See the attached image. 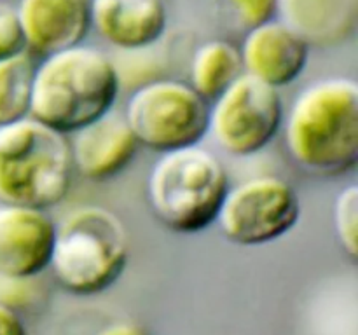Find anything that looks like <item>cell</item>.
Segmentation results:
<instances>
[{
	"mask_svg": "<svg viewBox=\"0 0 358 335\" xmlns=\"http://www.w3.org/2000/svg\"><path fill=\"white\" fill-rule=\"evenodd\" d=\"M334 229L343 250L355 258L358 255V187L350 185L338 194L334 202Z\"/></svg>",
	"mask_w": 358,
	"mask_h": 335,
	"instance_id": "obj_17",
	"label": "cell"
},
{
	"mask_svg": "<svg viewBox=\"0 0 358 335\" xmlns=\"http://www.w3.org/2000/svg\"><path fill=\"white\" fill-rule=\"evenodd\" d=\"M122 115L138 145L163 154L199 145L208 135L210 103L189 84L157 79L133 91Z\"/></svg>",
	"mask_w": 358,
	"mask_h": 335,
	"instance_id": "obj_6",
	"label": "cell"
},
{
	"mask_svg": "<svg viewBox=\"0 0 358 335\" xmlns=\"http://www.w3.org/2000/svg\"><path fill=\"white\" fill-rule=\"evenodd\" d=\"M290 159L315 177H339L358 163V84L348 77L311 82L285 121Z\"/></svg>",
	"mask_w": 358,
	"mask_h": 335,
	"instance_id": "obj_1",
	"label": "cell"
},
{
	"mask_svg": "<svg viewBox=\"0 0 358 335\" xmlns=\"http://www.w3.org/2000/svg\"><path fill=\"white\" fill-rule=\"evenodd\" d=\"M299 216L296 188L283 178L262 174L227 188L215 222L229 243L259 246L290 232Z\"/></svg>",
	"mask_w": 358,
	"mask_h": 335,
	"instance_id": "obj_7",
	"label": "cell"
},
{
	"mask_svg": "<svg viewBox=\"0 0 358 335\" xmlns=\"http://www.w3.org/2000/svg\"><path fill=\"white\" fill-rule=\"evenodd\" d=\"M276 14L308 45L334 47L355 31L358 0H276Z\"/></svg>",
	"mask_w": 358,
	"mask_h": 335,
	"instance_id": "obj_14",
	"label": "cell"
},
{
	"mask_svg": "<svg viewBox=\"0 0 358 335\" xmlns=\"http://www.w3.org/2000/svg\"><path fill=\"white\" fill-rule=\"evenodd\" d=\"M23 49L24 42L16 7L0 0V59L16 54Z\"/></svg>",
	"mask_w": 358,
	"mask_h": 335,
	"instance_id": "obj_19",
	"label": "cell"
},
{
	"mask_svg": "<svg viewBox=\"0 0 358 335\" xmlns=\"http://www.w3.org/2000/svg\"><path fill=\"white\" fill-rule=\"evenodd\" d=\"M35 56L20 51L0 59V126L30 117Z\"/></svg>",
	"mask_w": 358,
	"mask_h": 335,
	"instance_id": "obj_16",
	"label": "cell"
},
{
	"mask_svg": "<svg viewBox=\"0 0 358 335\" xmlns=\"http://www.w3.org/2000/svg\"><path fill=\"white\" fill-rule=\"evenodd\" d=\"M241 73L240 49L229 40L213 38L199 45L192 54L189 86L210 103Z\"/></svg>",
	"mask_w": 358,
	"mask_h": 335,
	"instance_id": "obj_15",
	"label": "cell"
},
{
	"mask_svg": "<svg viewBox=\"0 0 358 335\" xmlns=\"http://www.w3.org/2000/svg\"><path fill=\"white\" fill-rule=\"evenodd\" d=\"M96 335H147L138 325L135 323H126V321H117L108 327L101 328Z\"/></svg>",
	"mask_w": 358,
	"mask_h": 335,
	"instance_id": "obj_22",
	"label": "cell"
},
{
	"mask_svg": "<svg viewBox=\"0 0 358 335\" xmlns=\"http://www.w3.org/2000/svg\"><path fill=\"white\" fill-rule=\"evenodd\" d=\"M0 335H27V328L16 309L0 302Z\"/></svg>",
	"mask_w": 358,
	"mask_h": 335,
	"instance_id": "obj_21",
	"label": "cell"
},
{
	"mask_svg": "<svg viewBox=\"0 0 358 335\" xmlns=\"http://www.w3.org/2000/svg\"><path fill=\"white\" fill-rule=\"evenodd\" d=\"M24 51L35 58L77 45L90 28V0H20Z\"/></svg>",
	"mask_w": 358,
	"mask_h": 335,
	"instance_id": "obj_11",
	"label": "cell"
},
{
	"mask_svg": "<svg viewBox=\"0 0 358 335\" xmlns=\"http://www.w3.org/2000/svg\"><path fill=\"white\" fill-rule=\"evenodd\" d=\"M241 27H257L276 16V0H224Z\"/></svg>",
	"mask_w": 358,
	"mask_h": 335,
	"instance_id": "obj_18",
	"label": "cell"
},
{
	"mask_svg": "<svg viewBox=\"0 0 358 335\" xmlns=\"http://www.w3.org/2000/svg\"><path fill=\"white\" fill-rule=\"evenodd\" d=\"M229 188L222 163L199 145L161 154L147 178V201L166 229L194 234L215 223Z\"/></svg>",
	"mask_w": 358,
	"mask_h": 335,
	"instance_id": "obj_5",
	"label": "cell"
},
{
	"mask_svg": "<svg viewBox=\"0 0 358 335\" xmlns=\"http://www.w3.org/2000/svg\"><path fill=\"white\" fill-rule=\"evenodd\" d=\"M283 103L276 87L243 72L210 107L208 133L234 157L261 152L280 131Z\"/></svg>",
	"mask_w": 358,
	"mask_h": 335,
	"instance_id": "obj_8",
	"label": "cell"
},
{
	"mask_svg": "<svg viewBox=\"0 0 358 335\" xmlns=\"http://www.w3.org/2000/svg\"><path fill=\"white\" fill-rule=\"evenodd\" d=\"M90 27L114 47L140 51L166 30L163 0H90Z\"/></svg>",
	"mask_w": 358,
	"mask_h": 335,
	"instance_id": "obj_13",
	"label": "cell"
},
{
	"mask_svg": "<svg viewBox=\"0 0 358 335\" xmlns=\"http://www.w3.org/2000/svg\"><path fill=\"white\" fill-rule=\"evenodd\" d=\"M240 54L243 72L280 89L304 72L310 45L292 28L273 17L248 28Z\"/></svg>",
	"mask_w": 358,
	"mask_h": 335,
	"instance_id": "obj_10",
	"label": "cell"
},
{
	"mask_svg": "<svg viewBox=\"0 0 358 335\" xmlns=\"http://www.w3.org/2000/svg\"><path fill=\"white\" fill-rule=\"evenodd\" d=\"M72 135L69 142L72 164L90 180H107L121 173L138 149L124 115L112 110Z\"/></svg>",
	"mask_w": 358,
	"mask_h": 335,
	"instance_id": "obj_12",
	"label": "cell"
},
{
	"mask_svg": "<svg viewBox=\"0 0 358 335\" xmlns=\"http://www.w3.org/2000/svg\"><path fill=\"white\" fill-rule=\"evenodd\" d=\"M119 86L117 66L103 51L72 45L35 66L30 117L63 135L73 133L112 110Z\"/></svg>",
	"mask_w": 358,
	"mask_h": 335,
	"instance_id": "obj_2",
	"label": "cell"
},
{
	"mask_svg": "<svg viewBox=\"0 0 358 335\" xmlns=\"http://www.w3.org/2000/svg\"><path fill=\"white\" fill-rule=\"evenodd\" d=\"M31 278H9V276H0V302L6 306L16 307L27 306L30 300Z\"/></svg>",
	"mask_w": 358,
	"mask_h": 335,
	"instance_id": "obj_20",
	"label": "cell"
},
{
	"mask_svg": "<svg viewBox=\"0 0 358 335\" xmlns=\"http://www.w3.org/2000/svg\"><path fill=\"white\" fill-rule=\"evenodd\" d=\"M72 154L65 135L24 117L0 126V202L49 209L72 184Z\"/></svg>",
	"mask_w": 358,
	"mask_h": 335,
	"instance_id": "obj_3",
	"label": "cell"
},
{
	"mask_svg": "<svg viewBox=\"0 0 358 335\" xmlns=\"http://www.w3.org/2000/svg\"><path fill=\"white\" fill-rule=\"evenodd\" d=\"M128 251V232L115 213L79 206L56 223L49 267L66 292L96 295L117 281Z\"/></svg>",
	"mask_w": 358,
	"mask_h": 335,
	"instance_id": "obj_4",
	"label": "cell"
},
{
	"mask_svg": "<svg viewBox=\"0 0 358 335\" xmlns=\"http://www.w3.org/2000/svg\"><path fill=\"white\" fill-rule=\"evenodd\" d=\"M55 229L45 209L0 206V276L35 278L48 269Z\"/></svg>",
	"mask_w": 358,
	"mask_h": 335,
	"instance_id": "obj_9",
	"label": "cell"
}]
</instances>
